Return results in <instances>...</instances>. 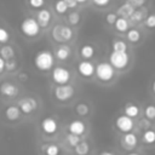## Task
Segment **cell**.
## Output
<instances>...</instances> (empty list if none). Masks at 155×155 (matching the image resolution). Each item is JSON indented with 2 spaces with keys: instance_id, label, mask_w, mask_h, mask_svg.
Masks as SVG:
<instances>
[{
  "instance_id": "cell-37",
  "label": "cell",
  "mask_w": 155,
  "mask_h": 155,
  "mask_svg": "<svg viewBox=\"0 0 155 155\" xmlns=\"http://www.w3.org/2000/svg\"><path fill=\"white\" fill-rule=\"evenodd\" d=\"M125 2H127V4H130L133 8H138V7H143L144 6V4L147 2V0H126Z\"/></svg>"
},
{
  "instance_id": "cell-22",
  "label": "cell",
  "mask_w": 155,
  "mask_h": 155,
  "mask_svg": "<svg viewBox=\"0 0 155 155\" xmlns=\"http://www.w3.org/2000/svg\"><path fill=\"white\" fill-rule=\"evenodd\" d=\"M126 38H127V40H128L131 44H137V42H139L140 39H142V34H140V31H139L138 29L131 28V29H128V30L126 31Z\"/></svg>"
},
{
  "instance_id": "cell-46",
  "label": "cell",
  "mask_w": 155,
  "mask_h": 155,
  "mask_svg": "<svg viewBox=\"0 0 155 155\" xmlns=\"http://www.w3.org/2000/svg\"><path fill=\"white\" fill-rule=\"evenodd\" d=\"M126 155H139L138 153H136V151H130V153H127Z\"/></svg>"
},
{
  "instance_id": "cell-5",
  "label": "cell",
  "mask_w": 155,
  "mask_h": 155,
  "mask_svg": "<svg viewBox=\"0 0 155 155\" xmlns=\"http://www.w3.org/2000/svg\"><path fill=\"white\" fill-rule=\"evenodd\" d=\"M109 63L114 69L124 70L130 64V56L127 52H111L109 56Z\"/></svg>"
},
{
  "instance_id": "cell-18",
  "label": "cell",
  "mask_w": 155,
  "mask_h": 155,
  "mask_svg": "<svg viewBox=\"0 0 155 155\" xmlns=\"http://www.w3.org/2000/svg\"><path fill=\"white\" fill-rule=\"evenodd\" d=\"M134 10L136 8H133L130 4H127V2H124L121 6H119L117 7V10H116V15H117V17H122V18H126V19H130V17L132 16V13L134 12Z\"/></svg>"
},
{
  "instance_id": "cell-2",
  "label": "cell",
  "mask_w": 155,
  "mask_h": 155,
  "mask_svg": "<svg viewBox=\"0 0 155 155\" xmlns=\"http://www.w3.org/2000/svg\"><path fill=\"white\" fill-rule=\"evenodd\" d=\"M40 25L38 24L36 19L34 17H27L24 18L19 24V30L24 36L28 38H35L40 33Z\"/></svg>"
},
{
  "instance_id": "cell-45",
  "label": "cell",
  "mask_w": 155,
  "mask_h": 155,
  "mask_svg": "<svg viewBox=\"0 0 155 155\" xmlns=\"http://www.w3.org/2000/svg\"><path fill=\"white\" fill-rule=\"evenodd\" d=\"M151 90H153V92H154V94H155V80L153 81V85H151Z\"/></svg>"
},
{
  "instance_id": "cell-7",
  "label": "cell",
  "mask_w": 155,
  "mask_h": 155,
  "mask_svg": "<svg viewBox=\"0 0 155 155\" xmlns=\"http://www.w3.org/2000/svg\"><path fill=\"white\" fill-rule=\"evenodd\" d=\"M51 76H52V80L56 85H67L70 79H71V74L70 71L64 68V67H54L52 69V73H51Z\"/></svg>"
},
{
  "instance_id": "cell-41",
  "label": "cell",
  "mask_w": 155,
  "mask_h": 155,
  "mask_svg": "<svg viewBox=\"0 0 155 155\" xmlns=\"http://www.w3.org/2000/svg\"><path fill=\"white\" fill-rule=\"evenodd\" d=\"M110 2V0H93V4L97 6H107Z\"/></svg>"
},
{
  "instance_id": "cell-16",
  "label": "cell",
  "mask_w": 155,
  "mask_h": 155,
  "mask_svg": "<svg viewBox=\"0 0 155 155\" xmlns=\"http://www.w3.org/2000/svg\"><path fill=\"white\" fill-rule=\"evenodd\" d=\"M71 54V50L67 44H61L57 46V48L54 50V58L59 59V61H67Z\"/></svg>"
},
{
  "instance_id": "cell-26",
  "label": "cell",
  "mask_w": 155,
  "mask_h": 155,
  "mask_svg": "<svg viewBox=\"0 0 155 155\" xmlns=\"http://www.w3.org/2000/svg\"><path fill=\"white\" fill-rule=\"evenodd\" d=\"M74 151L76 155H87L90 153V144L86 140H81L75 148Z\"/></svg>"
},
{
  "instance_id": "cell-25",
  "label": "cell",
  "mask_w": 155,
  "mask_h": 155,
  "mask_svg": "<svg viewBox=\"0 0 155 155\" xmlns=\"http://www.w3.org/2000/svg\"><path fill=\"white\" fill-rule=\"evenodd\" d=\"M111 47L114 52H127V44L121 39H114L111 42Z\"/></svg>"
},
{
  "instance_id": "cell-8",
  "label": "cell",
  "mask_w": 155,
  "mask_h": 155,
  "mask_svg": "<svg viewBox=\"0 0 155 155\" xmlns=\"http://www.w3.org/2000/svg\"><path fill=\"white\" fill-rule=\"evenodd\" d=\"M115 127L121 132V133H127V132H131L134 127V121L133 119L126 116L125 114L124 115H119L116 119H115Z\"/></svg>"
},
{
  "instance_id": "cell-43",
  "label": "cell",
  "mask_w": 155,
  "mask_h": 155,
  "mask_svg": "<svg viewBox=\"0 0 155 155\" xmlns=\"http://www.w3.org/2000/svg\"><path fill=\"white\" fill-rule=\"evenodd\" d=\"M4 69H5V61L0 57V73H2Z\"/></svg>"
},
{
  "instance_id": "cell-15",
  "label": "cell",
  "mask_w": 155,
  "mask_h": 155,
  "mask_svg": "<svg viewBox=\"0 0 155 155\" xmlns=\"http://www.w3.org/2000/svg\"><path fill=\"white\" fill-rule=\"evenodd\" d=\"M68 131L71 134H76V136H82L86 132V125L84 121L81 120H73L69 125H68Z\"/></svg>"
},
{
  "instance_id": "cell-27",
  "label": "cell",
  "mask_w": 155,
  "mask_h": 155,
  "mask_svg": "<svg viewBox=\"0 0 155 155\" xmlns=\"http://www.w3.org/2000/svg\"><path fill=\"white\" fill-rule=\"evenodd\" d=\"M142 140L145 144H155V131L154 130H145L142 134Z\"/></svg>"
},
{
  "instance_id": "cell-32",
  "label": "cell",
  "mask_w": 155,
  "mask_h": 155,
  "mask_svg": "<svg viewBox=\"0 0 155 155\" xmlns=\"http://www.w3.org/2000/svg\"><path fill=\"white\" fill-rule=\"evenodd\" d=\"M53 7H54L56 13H58V15H64V13L68 11V6H67V4H65L63 0H57V1L54 2Z\"/></svg>"
},
{
  "instance_id": "cell-4",
  "label": "cell",
  "mask_w": 155,
  "mask_h": 155,
  "mask_svg": "<svg viewBox=\"0 0 155 155\" xmlns=\"http://www.w3.org/2000/svg\"><path fill=\"white\" fill-rule=\"evenodd\" d=\"M73 29L69 25H63V24H57L53 27L52 29V38L57 41V42H65L73 39Z\"/></svg>"
},
{
  "instance_id": "cell-13",
  "label": "cell",
  "mask_w": 155,
  "mask_h": 155,
  "mask_svg": "<svg viewBox=\"0 0 155 155\" xmlns=\"http://www.w3.org/2000/svg\"><path fill=\"white\" fill-rule=\"evenodd\" d=\"M0 93L2 96H5V97H10L11 98V97H16L19 93V90L15 84H12L10 81H4L0 85Z\"/></svg>"
},
{
  "instance_id": "cell-29",
  "label": "cell",
  "mask_w": 155,
  "mask_h": 155,
  "mask_svg": "<svg viewBox=\"0 0 155 155\" xmlns=\"http://www.w3.org/2000/svg\"><path fill=\"white\" fill-rule=\"evenodd\" d=\"M147 11L143 8V10H134V12L132 13V16L130 17V22H133V23H138V22H142L144 19V16H145Z\"/></svg>"
},
{
  "instance_id": "cell-17",
  "label": "cell",
  "mask_w": 155,
  "mask_h": 155,
  "mask_svg": "<svg viewBox=\"0 0 155 155\" xmlns=\"http://www.w3.org/2000/svg\"><path fill=\"white\" fill-rule=\"evenodd\" d=\"M4 114H5V117L8 121H17V120H19V117L22 115L19 108L17 105H15V104H11V105L6 107Z\"/></svg>"
},
{
  "instance_id": "cell-19",
  "label": "cell",
  "mask_w": 155,
  "mask_h": 155,
  "mask_svg": "<svg viewBox=\"0 0 155 155\" xmlns=\"http://www.w3.org/2000/svg\"><path fill=\"white\" fill-rule=\"evenodd\" d=\"M139 113H140V109H139V107L136 103L130 102V103H126L125 107H124V114L126 116L131 117V119L137 117L139 115Z\"/></svg>"
},
{
  "instance_id": "cell-40",
  "label": "cell",
  "mask_w": 155,
  "mask_h": 155,
  "mask_svg": "<svg viewBox=\"0 0 155 155\" xmlns=\"http://www.w3.org/2000/svg\"><path fill=\"white\" fill-rule=\"evenodd\" d=\"M63 1L67 4L68 8H75V7L78 6V2H76V0H63Z\"/></svg>"
},
{
  "instance_id": "cell-34",
  "label": "cell",
  "mask_w": 155,
  "mask_h": 155,
  "mask_svg": "<svg viewBox=\"0 0 155 155\" xmlns=\"http://www.w3.org/2000/svg\"><path fill=\"white\" fill-rule=\"evenodd\" d=\"M144 25L149 29H154L155 28V13H150L145 17L144 19Z\"/></svg>"
},
{
  "instance_id": "cell-31",
  "label": "cell",
  "mask_w": 155,
  "mask_h": 155,
  "mask_svg": "<svg viewBox=\"0 0 155 155\" xmlns=\"http://www.w3.org/2000/svg\"><path fill=\"white\" fill-rule=\"evenodd\" d=\"M65 140L68 143V145H70L71 148H75L80 142H81V138L80 136H76V134H71V133H68L65 136Z\"/></svg>"
},
{
  "instance_id": "cell-39",
  "label": "cell",
  "mask_w": 155,
  "mask_h": 155,
  "mask_svg": "<svg viewBox=\"0 0 155 155\" xmlns=\"http://www.w3.org/2000/svg\"><path fill=\"white\" fill-rule=\"evenodd\" d=\"M116 19H117V15H116L115 12H109V13L105 16V22H107V24H109V25H114V23H115Z\"/></svg>"
},
{
  "instance_id": "cell-23",
  "label": "cell",
  "mask_w": 155,
  "mask_h": 155,
  "mask_svg": "<svg viewBox=\"0 0 155 155\" xmlns=\"http://www.w3.org/2000/svg\"><path fill=\"white\" fill-rule=\"evenodd\" d=\"M80 56H81L85 61L92 58V57L94 56V47H93L92 45H88V44L81 46V48H80Z\"/></svg>"
},
{
  "instance_id": "cell-11",
  "label": "cell",
  "mask_w": 155,
  "mask_h": 155,
  "mask_svg": "<svg viewBox=\"0 0 155 155\" xmlns=\"http://www.w3.org/2000/svg\"><path fill=\"white\" fill-rule=\"evenodd\" d=\"M41 128L46 134H53L58 130V122L52 116H46L41 120Z\"/></svg>"
},
{
  "instance_id": "cell-1",
  "label": "cell",
  "mask_w": 155,
  "mask_h": 155,
  "mask_svg": "<svg viewBox=\"0 0 155 155\" xmlns=\"http://www.w3.org/2000/svg\"><path fill=\"white\" fill-rule=\"evenodd\" d=\"M54 56L50 50H40L34 56V67L39 71H48L53 68Z\"/></svg>"
},
{
  "instance_id": "cell-42",
  "label": "cell",
  "mask_w": 155,
  "mask_h": 155,
  "mask_svg": "<svg viewBox=\"0 0 155 155\" xmlns=\"http://www.w3.org/2000/svg\"><path fill=\"white\" fill-rule=\"evenodd\" d=\"M18 79L22 80V81H23V80H28V75H27L25 73H21V74L18 75Z\"/></svg>"
},
{
  "instance_id": "cell-3",
  "label": "cell",
  "mask_w": 155,
  "mask_h": 155,
  "mask_svg": "<svg viewBox=\"0 0 155 155\" xmlns=\"http://www.w3.org/2000/svg\"><path fill=\"white\" fill-rule=\"evenodd\" d=\"M94 75L98 80L103 82H109L115 76V69L110 65L109 62H102L97 64V67L94 68Z\"/></svg>"
},
{
  "instance_id": "cell-10",
  "label": "cell",
  "mask_w": 155,
  "mask_h": 155,
  "mask_svg": "<svg viewBox=\"0 0 155 155\" xmlns=\"http://www.w3.org/2000/svg\"><path fill=\"white\" fill-rule=\"evenodd\" d=\"M94 65L92 62L90 61H81L80 63H78V73L82 76V78H91L94 75Z\"/></svg>"
},
{
  "instance_id": "cell-20",
  "label": "cell",
  "mask_w": 155,
  "mask_h": 155,
  "mask_svg": "<svg viewBox=\"0 0 155 155\" xmlns=\"http://www.w3.org/2000/svg\"><path fill=\"white\" fill-rule=\"evenodd\" d=\"M114 28L119 33H126L130 29V21L122 17H117V19L114 23Z\"/></svg>"
},
{
  "instance_id": "cell-24",
  "label": "cell",
  "mask_w": 155,
  "mask_h": 155,
  "mask_svg": "<svg viewBox=\"0 0 155 155\" xmlns=\"http://www.w3.org/2000/svg\"><path fill=\"white\" fill-rule=\"evenodd\" d=\"M42 151L45 153V155H59L61 149L56 143H48L41 147Z\"/></svg>"
},
{
  "instance_id": "cell-6",
  "label": "cell",
  "mask_w": 155,
  "mask_h": 155,
  "mask_svg": "<svg viewBox=\"0 0 155 155\" xmlns=\"http://www.w3.org/2000/svg\"><path fill=\"white\" fill-rule=\"evenodd\" d=\"M75 94V88L67 84V85H57L53 88V96L58 102H68Z\"/></svg>"
},
{
  "instance_id": "cell-38",
  "label": "cell",
  "mask_w": 155,
  "mask_h": 155,
  "mask_svg": "<svg viewBox=\"0 0 155 155\" xmlns=\"http://www.w3.org/2000/svg\"><path fill=\"white\" fill-rule=\"evenodd\" d=\"M45 0H28V5L31 8H42Z\"/></svg>"
},
{
  "instance_id": "cell-9",
  "label": "cell",
  "mask_w": 155,
  "mask_h": 155,
  "mask_svg": "<svg viewBox=\"0 0 155 155\" xmlns=\"http://www.w3.org/2000/svg\"><path fill=\"white\" fill-rule=\"evenodd\" d=\"M17 107L19 108L22 114L29 115V114H31L38 108V102L33 97H24V98L18 101V105Z\"/></svg>"
},
{
  "instance_id": "cell-36",
  "label": "cell",
  "mask_w": 155,
  "mask_h": 155,
  "mask_svg": "<svg viewBox=\"0 0 155 155\" xmlns=\"http://www.w3.org/2000/svg\"><path fill=\"white\" fill-rule=\"evenodd\" d=\"M5 69H6L7 71H13V70H16V69H17V61H16V58L5 61Z\"/></svg>"
},
{
  "instance_id": "cell-44",
  "label": "cell",
  "mask_w": 155,
  "mask_h": 155,
  "mask_svg": "<svg viewBox=\"0 0 155 155\" xmlns=\"http://www.w3.org/2000/svg\"><path fill=\"white\" fill-rule=\"evenodd\" d=\"M98 155H114V154L110 153V151H102V153H99Z\"/></svg>"
},
{
  "instance_id": "cell-30",
  "label": "cell",
  "mask_w": 155,
  "mask_h": 155,
  "mask_svg": "<svg viewBox=\"0 0 155 155\" xmlns=\"http://www.w3.org/2000/svg\"><path fill=\"white\" fill-rule=\"evenodd\" d=\"M80 19H81V17H80V13L79 12H76V11H71L69 15H68V17H67V21H68V23L70 24V25H78L79 23H80Z\"/></svg>"
},
{
  "instance_id": "cell-47",
  "label": "cell",
  "mask_w": 155,
  "mask_h": 155,
  "mask_svg": "<svg viewBox=\"0 0 155 155\" xmlns=\"http://www.w3.org/2000/svg\"><path fill=\"white\" fill-rule=\"evenodd\" d=\"M87 0H76V2L78 4H84V2H86Z\"/></svg>"
},
{
  "instance_id": "cell-14",
  "label": "cell",
  "mask_w": 155,
  "mask_h": 155,
  "mask_svg": "<svg viewBox=\"0 0 155 155\" xmlns=\"http://www.w3.org/2000/svg\"><path fill=\"white\" fill-rule=\"evenodd\" d=\"M121 144L127 150H132L138 144V137H137V134L133 133V132L124 133V137L121 138Z\"/></svg>"
},
{
  "instance_id": "cell-33",
  "label": "cell",
  "mask_w": 155,
  "mask_h": 155,
  "mask_svg": "<svg viewBox=\"0 0 155 155\" xmlns=\"http://www.w3.org/2000/svg\"><path fill=\"white\" fill-rule=\"evenodd\" d=\"M144 116L149 121L155 120V105L154 104H148L144 108Z\"/></svg>"
},
{
  "instance_id": "cell-21",
  "label": "cell",
  "mask_w": 155,
  "mask_h": 155,
  "mask_svg": "<svg viewBox=\"0 0 155 155\" xmlns=\"http://www.w3.org/2000/svg\"><path fill=\"white\" fill-rule=\"evenodd\" d=\"M0 57L4 59V61H7V59H12L15 58V50L11 45H2L0 47Z\"/></svg>"
},
{
  "instance_id": "cell-12",
  "label": "cell",
  "mask_w": 155,
  "mask_h": 155,
  "mask_svg": "<svg viewBox=\"0 0 155 155\" xmlns=\"http://www.w3.org/2000/svg\"><path fill=\"white\" fill-rule=\"evenodd\" d=\"M38 24L40 25V28H46L48 27V24L51 23V19H52V13L50 10L47 8H40L38 12H36V17H35Z\"/></svg>"
},
{
  "instance_id": "cell-28",
  "label": "cell",
  "mask_w": 155,
  "mask_h": 155,
  "mask_svg": "<svg viewBox=\"0 0 155 155\" xmlns=\"http://www.w3.org/2000/svg\"><path fill=\"white\" fill-rule=\"evenodd\" d=\"M75 113L80 116H87L90 114V105L85 102L78 103L76 107H75Z\"/></svg>"
},
{
  "instance_id": "cell-35",
  "label": "cell",
  "mask_w": 155,
  "mask_h": 155,
  "mask_svg": "<svg viewBox=\"0 0 155 155\" xmlns=\"http://www.w3.org/2000/svg\"><path fill=\"white\" fill-rule=\"evenodd\" d=\"M10 40V33L7 29L0 27V44H7Z\"/></svg>"
}]
</instances>
